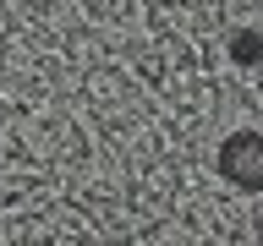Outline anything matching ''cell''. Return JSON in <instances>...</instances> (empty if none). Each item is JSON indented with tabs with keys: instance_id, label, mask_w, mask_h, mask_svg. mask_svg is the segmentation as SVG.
Instances as JSON below:
<instances>
[{
	"instance_id": "cell-1",
	"label": "cell",
	"mask_w": 263,
	"mask_h": 246,
	"mask_svg": "<svg viewBox=\"0 0 263 246\" xmlns=\"http://www.w3.org/2000/svg\"><path fill=\"white\" fill-rule=\"evenodd\" d=\"M225 164H230V175L241 180V186H258V137H236V142L225 148Z\"/></svg>"
},
{
	"instance_id": "cell-2",
	"label": "cell",
	"mask_w": 263,
	"mask_h": 246,
	"mask_svg": "<svg viewBox=\"0 0 263 246\" xmlns=\"http://www.w3.org/2000/svg\"><path fill=\"white\" fill-rule=\"evenodd\" d=\"M236 55H241V60H252V55H258V44H252V33H241V38H236Z\"/></svg>"
}]
</instances>
